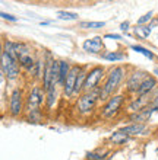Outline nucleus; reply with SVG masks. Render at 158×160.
Segmentation results:
<instances>
[{
  "label": "nucleus",
  "instance_id": "nucleus-14",
  "mask_svg": "<svg viewBox=\"0 0 158 160\" xmlns=\"http://www.w3.org/2000/svg\"><path fill=\"white\" fill-rule=\"evenodd\" d=\"M150 95H145V96H138L135 101L129 105V109L132 111V114L135 112H141V111L146 109V105H148V102H150Z\"/></svg>",
  "mask_w": 158,
  "mask_h": 160
},
{
  "label": "nucleus",
  "instance_id": "nucleus-18",
  "mask_svg": "<svg viewBox=\"0 0 158 160\" xmlns=\"http://www.w3.org/2000/svg\"><path fill=\"white\" fill-rule=\"evenodd\" d=\"M106 26V22H79L81 29H101Z\"/></svg>",
  "mask_w": 158,
  "mask_h": 160
},
{
  "label": "nucleus",
  "instance_id": "nucleus-28",
  "mask_svg": "<svg viewBox=\"0 0 158 160\" xmlns=\"http://www.w3.org/2000/svg\"><path fill=\"white\" fill-rule=\"evenodd\" d=\"M104 38H110V39H122V37L117 34H107Z\"/></svg>",
  "mask_w": 158,
  "mask_h": 160
},
{
  "label": "nucleus",
  "instance_id": "nucleus-29",
  "mask_svg": "<svg viewBox=\"0 0 158 160\" xmlns=\"http://www.w3.org/2000/svg\"><path fill=\"white\" fill-rule=\"evenodd\" d=\"M151 106L154 108V111H158V95L152 99V103H151Z\"/></svg>",
  "mask_w": 158,
  "mask_h": 160
},
{
  "label": "nucleus",
  "instance_id": "nucleus-20",
  "mask_svg": "<svg viewBox=\"0 0 158 160\" xmlns=\"http://www.w3.org/2000/svg\"><path fill=\"white\" fill-rule=\"evenodd\" d=\"M103 58L108 60V61H122V60H124V54L116 52V51H107L103 54Z\"/></svg>",
  "mask_w": 158,
  "mask_h": 160
},
{
  "label": "nucleus",
  "instance_id": "nucleus-16",
  "mask_svg": "<svg viewBox=\"0 0 158 160\" xmlns=\"http://www.w3.org/2000/svg\"><path fill=\"white\" fill-rule=\"evenodd\" d=\"M70 66H69L68 61H60V80H59V84L60 86H64V83H66V79H68V74L69 72H70Z\"/></svg>",
  "mask_w": 158,
  "mask_h": 160
},
{
  "label": "nucleus",
  "instance_id": "nucleus-30",
  "mask_svg": "<svg viewBox=\"0 0 158 160\" xmlns=\"http://www.w3.org/2000/svg\"><path fill=\"white\" fill-rule=\"evenodd\" d=\"M120 29H122V31H124V32H126V31L129 29V22H123V23L120 25Z\"/></svg>",
  "mask_w": 158,
  "mask_h": 160
},
{
  "label": "nucleus",
  "instance_id": "nucleus-5",
  "mask_svg": "<svg viewBox=\"0 0 158 160\" xmlns=\"http://www.w3.org/2000/svg\"><path fill=\"white\" fill-rule=\"evenodd\" d=\"M123 102H124L123 95H116V96L110 98L103 108V117L104 118H113V117L120 111Z\"/></svg>",
  "mask_w": 158,
  "mask_h": 160
},
{
  "label": "nucleus",
  "instance_id": "nucleus-3",
  "mask_svg": "<svg viewBox=\"0 0 158 160\" xmlns=\"http://www.w3.org/2000/svg\"><path fill=\"white\" fill-rule=\"evenodd\" d=\"M44 89H41L40 86H35L32 90L28 95V99H26V111L28 114H32V112H40V105L43 103L44 101Z\"/></svg>",
  "mask_w": 158,
  "mask_h": 160
},
{
  "label": "nucleus",
  "instance_id": "nucleus-17",
  "mask_svg": "<svg viewBox=\"0 0 158 160\" xmlns=\"http://www.w3.org/2000/svg\"><path fill=\"white\" fill-rule=\"evenodd\" d=\"M128 138H129V135H126L124 132H122V131H116V132H113V134L110 135V138L108 140H110L113 144H117V146H119V144H123Z\"/></svg>",
  "mask_w": 158,
  "mask_h": 160
},
{
  "label": "nucleus",
  "instance_id": "nucleus-6",
  "mask_svg": "<svg viewBox=\"0 0 158 160\" xmlns=\"http://www.w3.org/2000/svg\"><path fill=\"white\" fill-rule=\"evenodd\" d=\"M103 76H104V67H101V66L94 67L88 74H86V82H85L84 90L92 92L95 89H98V83H100V80H101Z\"/></svg>",
  "mask_w": 158,
  "mask_h": 160
},
{
  "label": "nucleus",
  "instance_id": "nucleus-1",
  "mask_svg": "<svg viewBox=\"0 0 158 160\" xmlns=\"http://www.w3.org/2000/svg\"><path fill=\"white\" fill-rule=\"evenodd\" d=\"M124 74H126V70L122 66H116L110 70V73L107 74L106 83L101 88V93H100V99L101 101H106L108 98H111V95L117 90V88L120 86L122 80L124 79Z\"/></svg>",
  "mask_w": 158,
  "mask_h": 160
},
{
  "label": "nucleus",
  "instance_id": "nucleus-22",
  "mask_svg": "<svg viewBox=\"0 0 158 160\" xmlns=\"http://www.w3.org/2000/svg\"><path fill=\"white\" fill-rule=\"evenodd\" d=\"M133 51H136V52H141L142 55H145V57H148L150 60H154V52L152 51H150L148 48H145V47H142V45H132L130 47Z\"/></svg>",
  "mask_w": 158,
  "mask_h": 160
},
{
  "label": "nucleus",
  "instance_id": "nucleus-24",
  "mask_svg": "<svg viewBox=\"0 0 158 160\" xmlns=\"http://www.w3.org/2000/svg\"><path fill=\"white\" fill-rule=\"evenodd\" d=\"M135 34L141 38H148L151 34V26H136L135 28Z\"/></svg>",
  "mask_w": 158,
  "mask_h": 160
},
{
  "label": "nucleus",
  "instance_id": "nucleus-12",
  "mask_svg": "<svg viewBox=\"0 0 158 160\" xmlns=\"http://www.w3.org/2000/svg\"><path fill=\"white\" fill-rule=\"evenodd\" d=\"M154 112V108H146V109L141 111V112H135V114H130L129 119L132 121V124H145V122L150 121L151 115Z\"/></svg>",
  "mask_w": 158,
  "mask_h": 160
},
{
  "label": "nucleus",
  "instance_id": "nucleus-25",
  "mask_svg": "<svg viewBox=\"0 0 158 160\" xmlns=\"http://www.w3.org/2000/svg\"><path fill=\"white\" fill-rule=\"evenodd\" d=\"M107 154V150L103 153H94V152H91V153H86V159L88 160H103L104 157H106Z\"/></svg>",
  "mask_w": 158,
  "mask_h": 160
},
{
  "label": "nucleus",
  "instance_id": "nucleus-15",
  "mask_svg": "<svg viewBox=\"0 0 158 160\" xmlns=\"http://www.w3.org/2000/svg\"><path fill=\"white\" fill-rule=\"evenodd\" d=\"M120 131L124 132L126 135H142L146 134V125L145 124H130L128 127H123Z\"/></svg>",
  "mask_w": 158,
  "mask_h": 160
},
{
  "label": "nucleus",
  "instance_id": "nucleus-10",
  "mask_svg": "<svg viewBox=\"0 0 158 160\" xmlns=\"http://www.w3.org/2000/svg\"><path fill=\"white\" fill-rule=\"evenodd\" d=\"M148 77V74H146L145 72H135L130 74V77L128 79V92L130 93H138V90H139V88H141L142 82Z\"/></svg>",
  "mask_w": 158,
  "mask_h": 160
},
{
  "label": "nucleus",
  "instance_id": "nucleus-13",
  "mask_svg": "<svg viewBox=\"0 0 158 160\" xmlns=\"http://www.w3.org/2000/svg\"><path fill=\"white\" fill-rule=\"evenodd\" d=\"M157 86V80L154 76H148L144 82H142L141 88L138 90V96H145V95H151V92L155 89Z\"/></svg>",
  "mask_w": 158,
  "mask_h": 160
},
{
  "label": "nucleus",
  "instance_id": "nucleus-9",
  "mask_svg": "<svg viewBox=\"0 0 158 160\" xmlns=\"http://www.w3.org/2000/svg\"><path fill=\"white\" fill-rule=\"evenodd\" d=\"M22 106H24V102H22L21 89H13L12 93H10V102H9L10 115L12 117H18L22 112Z\"/></svg>",
  "mask_w": 158,
  "mask_h": 160
},
{
  "label": "nucleus",
  "instance_id": "nucleus-31",
  "mask_svg": "<svg viewBox=\"0 0 158 160\" xmlns=\"http://www.w3.org/2000/svg\"><path fill=\"white\" fill-rule=\"evenodd\" d=\"M154 74H157V76H158V67L154 68Z\"/></svg>",
  "mask_w": 158,
  "mask_h": 160
},
{
  "label": "nucleus",
  "instance_id": "nucleus-11",
  "mask_svg": "<svg viewBox=\"0 0 158 160\" xmlns=\"http://www.w3.org/2000/svg\"><path fill=\"white\" fill-rule=\"evenodd\" d=\"M84 50L91 54H100L103 50V39L101 37H94L91 39H86L84 42Z\"/></svg>",
  "mask_w": 158,
  "mask_h": 160
},
{
  "label": "nucleus",
  "instance_id": "nucleus-21",
  "mask_svg": "<svg viewBox=\"0 0 158 160\" xmlns=\"http://www.w3.org/2000/svg\"><path fill=\"white\" fill-rule=\"evenodd\" d=\"M57 18L62 19V21H76L79 16H78V13L66 12V10H59V12H57Z\"/></svg>",
  "mask_w": 158,
  "mask_h": 160
},
{
  "label": "nucleus",
  "instance_id": "nucleus-26",
  "mask_svg": "<svg viewBox=\"0 0 158 160\" xmlns=\"http://www.w3.org/2000/svg\"><path fill=\"white\" fill-rule=\"evenodd\" d=\"M152 19V12H148L146 15H144V16H141L139 19H138V26H145V23H148V22Z\"/></svg>",
  "mask_w": 158,
  "mask_h": 160
},
{
  "label": "nucleus",
  "instance_id": "nucleus-23",
  "mask_svg": "<svg viewBox=\"0 0 158 160\" xmlns=\"http://www.w3.org/2000/svg\"><path fill=\"white\" fill-rule=\"evenodd\" d=\"M56 98H57V90H56V86H53V88L47 92V108H48V109L54 106Z\"/></svg>",
  "mask_w": 158,
  "mask_h": 160
},
{
  "label": "nucleus",
  "instance_id": "nucleus-19",
  "mask_svg": "<svg viewBox=\"0 0 158 160\" xmlns=\"http://www.w3.org/2000/svg\"><path fill=\"white\" fill-rule=\"evenodd\" d=\"M86 74L84 70L79 73V76H78V80H76V84H75V93H81L85 88V82H86Z\"/></svg>",
  "mask_w": 158,
  "mask_h": 160
},
{
  "label": "nucleus",
  "instance_id": "nucleus-8",
  "mask_svg": "<svg viewBox=\"0 0 158 160\" xmlns=\"http://www.w3.org/2000/svg\"><path fill=\"white\" fill-rule=\"evenodd\" d=\"M46 57H47V61H46V68H44L43 74V89L46 92H48L53 86H56L53 83V63H54V60L52 58L50 52H46Z\"/></svg>",
  "mask_w": 158,
  "mask_h": 160
},
{
  "label": "nucleus",
  "instance_id": "nucleus-7",
  "mask_svg": "<svg viewBox=\"0 0 158 160\" xmlns=\"http://www.w3.org/2000/svg\"><path fill=\"white\" fill-rule=\"evenodd\" d=\"M82 72V67L79 66H73L70 68V72L68 74V79H66V83L63 86V92L66 96H72L73 93H75V84H76V80H78V76H79V73Z\"/></svg>",
  "mask_w": 158,
  "mask_h": 160
},
{
  "label": "nucleus",
  "instance_id": "nucleus-27",
  "mask_svg": "<svg viewBox=\"0 0 158 160\" xmlns=\"http://www.w3.org/2000/svg\"><path fill=\"white\" fill-rule=\"evenodd\" d=\"M2 18H3V19H8V21H12V22H16L18 21L15 16L9 15V13H4V12H2Z\"/></svg>",
  "mask_w": 158,
  "mask_h": 160
},
{
  "label": "nucleus",
  "instance_id": "nucleus-4",
  "mask_svg": "<svg viewBox=\"0 0 158 160\" xmlns=\"http://www.w3.org/2000/svg\"><path fill=\"white\" fill-rule=\"evenodd\" d=\"M2 73L8 77L9 80H15L19 74V66L18 61L13 60L10 55H8L6 52H2Z\"/></svg>",
  "mask_w": 158,
  "mask_h": 160
},
{
  "label": "nucleus",
  "instance_id": "nucleus-2",
  "mask_svg": "<svg viewBox=\"0 0 158 160\" xmlns=\"http://www.w3.org/2000/svg\"><path fill=\"white\" fill-rule=\"evenodd\" d=\"M100 93H101V89H95L92 92H86L84 93L79 101H78V109L81 114H88L94 109L95 103L100 99Z\"/></svg>",
  "mask_w": 158,
  "mask_h": 160
}]
</instances>
